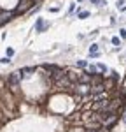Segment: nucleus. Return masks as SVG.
Listing matches in <instances>:
<instances>
[{"label": "nucleus", "mask_w": 126, "mask_h": 132, "mask_svg": "<svg viewBox=\"0 0 126 132\" xmlns=\"http://www.w3.org/2000/svg\"><path fill=\"white\" fill-rule=\"evenodd\" d=\"M21 79H23V76H21V70H18V72H12L11 76H9V83H11V86H18Z\"/></svg>", "instance_id": "nucleus-1"}, {"label": "nucleus", "mask_w": 126, "mask_h": 132, "mask_svg": "<svg viewBox=\"0 0 126 132\" xmlns=\"http://www.w3.org/2000/svg\"><path fill=\"white\" fill-rule=\"evenodd\" d=\"M12 55H14V49L9 48V49H7V58H9V56H12Z\"/></svg>", "instance_id": "nucleus-13"}, {"label": "nucleus", "mask_w": 126, "mask_h": 132, "mask_svg": "<svg viewBox=\"0 0 126 132\" xmlns=\"http://www.w3.org/2000/svg\"><path fill=\"white\" fill-rule=\"evenodd\" d=\"M89 132H98V130H89Z\"/></svg>", "instance_id": "nucleus-17"}, {"label": "nucleus", "mask_w": 126, "mask_h": 132, "mask_svg": "<svg viewBox=\"0 0 126 132\" xmlns=\"http://www.w3.org/2000/svg\"><path fill=\"white\" fill-rule=\"evenodd\" d=\"M88 16H89V12H88V11H81V12H79V18H81V20H86Z\"/></svg>", "instance_id": "nucleus-8"}, {"label": "nucleus", "mask_w": 126, "mask_h": 132, "mask_svg": "<svg viewBox=\"0 0 126 132\" xmlns=\"http://www.w3.org/2000/svg\"><path fill=\"white\" fill-rule=\"evenodd\" d=\"M14 14H16L14 11H2V12H0V25H4V23H7L9 20H12Z\"/></svg>", "instance_id": "nucleus-3"}, {"label": "nucleus", "mask_w": 126, "mask_h": 132, "mask_svg": "<svg viewBox=\"0 0 126 132\" xmlns=\"http://www.w3.org/2000/svg\"><path fill=\"white\" fill-rule=\"evenodd\" d=\"M32 72H33V69H32V67H26V69L21 70V76H23V78H28V76H32Z\"/></svg>", "instance_id": "nucleus-7"}, {"label": "nucleus", "mask_w": 126, "mask_h": 132, "mask_svg": "<svg viewBox=\"0 0 126 132\" xmlns=\"http://www.w3.org/2000/svg\"><path fill=\"white\" fill-rule=\"evenodd\" d=\"M103 90H105L103 85H95V86H91V92H93V93H102Z\"/></svg>", "instance_id": "nucleus-6"}, {"label": "nucleus", "mask_w": 126, "mask_h": 132, "mask_svg": "<svg viewBox=\"0 0 126 132\" xmlns=\"http://www.w3.org/2000/svg\"><path fill=\"white\" fill-rule=\"evenodd\" d=\"M77 65H79V67H86V65H88V62H86V60H79V62H77Z\"/></svg>", "instance_id": "nucleus-12"}, {"label": "nucleus", "mask_w": 126, "mask_h": 132, "mask_svg": "<svg viewBox=\"0 0 126 132\" xmlns=\"http://www.w3.org/2000/svg\"><path fill=\"white\" fill-rule=\"evenodd\" d=\"M75 93H79V95H88V93H91V85H79L75 88Z\"/></svg>", "instance_id": "nucleus-4"}, {"label": "nucleus", "mask_w": 126, "mask_h": 132, "mask_svg": "<svg viewBox=\"0 0 126 132\" xmlns=\"http://www.w3.org/2000/svg\"><path fill=\"white\" fill-rule=\"evenodd\" d=\"M119 42H121L119 37H112V44H114V46H119Z\"/></svg>", "instance_id": "nucleus-9"}, {"label": "nucleus", "mask_w": 126, "mask_h": 132, "mask_svg": "<svg viewBox=\"0 0 126 132\" xmlns=\"http://www.w3.org/2000/svg\"><path fill=\"white\" fill-rule=\"evenodd\" d=\"M35 28H37V32H44V30L47 28V23H44V21H42L40 18H39V20H37V25H35Z\"/></svg>", "instance_id": "nucleus-5"}, {"label": "nucleus", "mask_w": 126, "mask_h": 132, "mask_svg": "<svg viewBox=\"0 0 126 132\" xmlns=\"http://www.w3.org/2000/svg\"><path fill=\"white\" fill-rule=\"evenodd\" d=\"M123 122H124V123H126V113H124V118H123Z\"/></svg>", "instance_id": "nucleus-16"}, {"label": "nucleus", "mask_w": 126, "mask_h": 132, "mask_svg": "<svg viewBox=\"0 0 126 132\" xmlns=\"http://www.w3.org/2000/svg\"><path fill=\"white\" fill-rule=\"evenodd\" d=\"M93 4H96V5H105V0H91Z\"/></svg>", "instance_id": "nucleus-11"}, {"label": "nucleus", "mask_w": 126, "mask_h": 132, "mask_svg": "<svg viewBox=\"0 0 126 132\" xmlns=\"http://www.w3.org/2000/svg\"><path fill=\"white\" fill-rule=\"evenodd\" d=\"M121 39H126V30H121Z\"/></svg>", "instance_id": "nucleus-15"}, {"label": "nucleus", "mask_w": 126, "mask_h": 132, "mask_svg": "<svg viewBox=\"0 0 126 132\" xmlns=\"http://www.w3.org/2000/svg\"><path fill=\"white\" fill-rule=\"evenodd\" d=\"M96 69H98V70H102V72H105V70H107V67H105L103 64H98V65H96Z\"/></svg>", "instance_id": "nucleus-10"}, {"label": "nucleus", "mask_w": 126, "mask_h": 132, "mask_svg": "<svg viewBox=\"0 0 126 132\" xmlns=\"http://www.w3.org/2000/svg\"><path fill=\"white\" fill-rule=\"evenodd\" d=\"M32 7V2H30V0H21V2H19V5H18V9L14 11L16 14H21V12H25V11H28Z\"/></svg>", "instance_id": "nucleus-2"}, {"label": "nucleus", "mask_w": 126, "mask_h": 132, "mask_svg": "<svg viewBox=\"0 0 126 132\" xmlns=\"http://www.w3.org/2000/svg\"><path fill=\"white\" fill-rule=\"evenodd\" d=\"M124 2H126V0H119V2H117V7L123 9V4H124Z\"/></svg>", "instance_id": "nucleus-14"}]
</instances>
